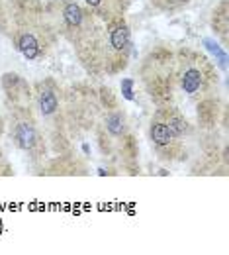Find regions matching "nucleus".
I'll list each match as a JSON object with an SVG mask.
<instances>
[{"instance_id":"nucleus-9","label":"nucleus","mask_w":229,"mask_h":255,"mask_svg":"<svg viewBox=\"0 0 229 255\" xmlns=\"http://www.w3.org/2000/svg\"><path fill=\"white\" fill-rule=\"evenodd\" d=\"M131 87H133V81H131V79H124V81H122V95L126 96L128 100H133V91H131Z\"/></svg>"},{"instance_id":"nucleus-1","label":"nucleus","mask_w":229,"mask_h":255,"mask_svg":"<svg viewBox=\"0 0 229 255\" xmlns=\"http://www.w3.org/2000/svg\"><path fill=\"white\" fill-rule=\"evenodd\" d=\"M16 141L22 149H32L35 145V129H33L32 124L28 122H22L16 128Z\"/></svg>"},{"instance_id":"nucleus-10","label":"nucleus","mask_w":229,"mask_h":255,"mask_svg":"<svg viewBox=\"0 0 229 255\" xmlns=\"http://www.w3.org/2000/svg\"><path fill=\"white\" fill-rule=\"evenodd\" d=\"M168 128L172 129V133H182V131L186 129V124H184V122H182L180 118H174V120H170Z\"/></svg>"},{"instance_id":"nucleus-2","label":"nucleus","mask_w":229,"mask_h":255,"mask_svg":"<svg viewBox=\"0 0 229 255\" xmlns=\"http://www.w3.org/2000/svg\"><path fill=\"white\" fill-rule=\"evenodd\" d=\"M18 47H20V51H22V55L26 57V59H35L37 55H39V43H37V39L33 37L32 33H24L22 37H20V43H18Z\"/></svg>"},{"instance_id":"nucleus-11","label":"nucleus","mask_w":229,"mask_h":255,"mask_svg":"<svg viewBox=\"0 0 229 255\" xmlns=\"http://www.w3.org/2000/svg\"><path fill=\"white\" fill-rule=\"evenodd\" d=\"M84 2H86V4H90V6H98L102 0H84Z\"/></svg>"},{"instance_id":"nucleus-5","label":"nucleus","mask_w":229,"mask_h":255,"mask_svg":"<svg viewBox=\"0 0 229 255\" xmlns=\"http://www.w3.org/2000/svg\"><path fill=\"white\" fill-rule=\"evenodd\" d=\"M172 129L166 126V124H155L151 128V139L157 143V145H168L170 139H172Z\"/></svg>"},{"instance_id":"nucleus-6","label":"nucleus","mask_w":229,"mask_h":255,"mask_svg":"<svg viewBox=\"0 0 229 255\" xmlns=\"http://www.w3.org/2000/svg\"><path fill=\"white\" fill-rule=\"evenodd\" d=\"M39 110H41L43 116H49L57 110V98L49 89L41 91V95H39Z\"/></svg>"},{"instance_id":"nucleus-7","label":"nucleus","mask_w":229,"mask_h":255,"mask_svg":"<svg viewBox=\"0 0 229 255\" xmlns=\"http://www.w3.org/2000/svg\"><path fill=\"white\" fill-rule=\"evenodd\" d=\"M63 16H65V22L69 26H80V22H82V10L78 8V4H75V2H71V4H67L65 10H63Z\"/></svg>"},{"instance_id":"nucleus-4","label":"nucleus","mask_w":229,"mask_h":255,"mask_svg":"<svg viewBox=\"0 0 229 255\" xmlns=\"http://www.w3.org/2000/svg\"><path fill=\"white\" fill-rule=\"evenodd\" d=\"M200 85H202V73L196 71V69H188L184 73V77H182V89H184V93L194 95L198 89H200Z\"/></svg>"},{"instance_id":"nucleus-3","label":"nucleus","mask_w":229,"mask_h":255,"mask_svg":"<svg viewBox=\"0 0 229 255\" xmlns=\"http://www.w3.org/2000/svg\"><path fill=\"white\" fill-rule=\"evenodd\" d=\"M110 43L114 49H126L130 45V30L128 26H118L110 33Z\"/></svg>"},{"instance_id":"nucleus-8","label":"nucleus","mask_w":229,"mask_h":255,"mask_svg":"<svg viewBox=\"0 0 229 255\" xmlns=\"http://www.w3.org/2000/svg\"><path fill=\"white\" fill-rule=\"evenodd\" d=\"M106 126H108V131L112 135H122L124 133V118L122 114H112L108 120H106Z\"/></svg>"}]
</instances>
